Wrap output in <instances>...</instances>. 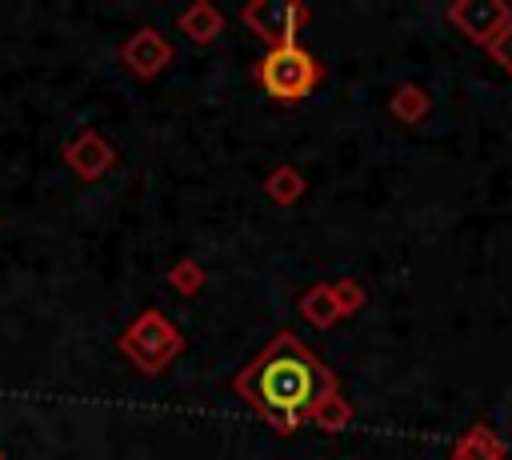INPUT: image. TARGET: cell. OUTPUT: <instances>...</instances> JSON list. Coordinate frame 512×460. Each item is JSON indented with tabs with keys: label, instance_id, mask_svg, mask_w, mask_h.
<instances>
[{
	"label": "cell",
	"instance_id": "1",
	"mask_svg": "<svg viewBox=\"0 0 512 460\" xmlns=\"http://www.w3.org/2000/svg\"><path fill=\"white\" fill-rule=\"evenodd\" d=\"M236 388L276 424H296L304 416H312L324 400H328V372L312 360V352L304 344H296L292 336L272 340L256 364L236 380Z\"/></svg>",
	"mask_w": 512,
	"mask_h": 460
},
{
	"label": "cell",
	"instance_id": "2",
	"mask_svg": "<svg viewBox=\"0 0 512 460\" xmlns=\"http://www.w3.org/2000/svg\"><path fill=\"white\" fill-rule=\"evenodd\" d=\"M260 80H264V88L272 96L296 100V96H304L316 84V60L304 48H296V44H276L268 52L264 68H260Z\"/></svg>",
	"mask_w": 512,
	"mask_h": 460
}]
</instances>
